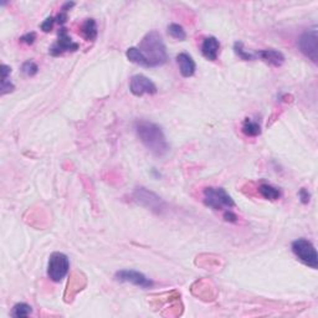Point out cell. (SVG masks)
I'll use <instances>...</instances> for the list:
<instances>
[{
    "instance_id": "obj_1",
    "label": "cell",
    "mask_w": 318,
    "mask_h": 318,
    "mask_svg": "<svg viewBox=\"0 0 318 318\" xmlns=\"http://www.w3.org/2000/svg\"><path fill=\"white\" fill-rule=\"evenodd\" d=\"M134 129L143 145L153 154L162 157L168 153L169 145L166 134L158 124L148 121H137L134 123Z\"/></svg>"
},
{
    "instance_id": "obj_2",
    "label": "cell",
    "mask_w": 318,
    "mask_h": 318,
    "mask_svg": "<svg viewBox=\"0 0 318 318\" xmlns=\"http://www.w3.org/2000/svg\"><path fill=\"white\" fill-rule=\"evenodd\" d=\"M137 48L143 56L145 67H158L164 65L168 60V53L163 37L155 30L147 32Z\"/></svg>"
},
{
    "instance_id": "obj_3",
    "label": "cell",
    "mask_w": 318,
    "mask_h": 318,
    "mask_svg": "<svg viewBox=\"0 0 318 318\" xmlns=\"http://www.w3.org/2000/svg\"><path fill=\"white\" fill-rule=\"evenodd\" d=\"M204 204L213 210H230L235 206V202L223 188L209 187L204 190Z\"/></svg>"
},
{
    "instance_id": "obj_4",
    "label": "cell",
    "mask_w": 318,
    "mask_h": 318,
    "mask_svg": "<svg viewBox=\"0 0 318 318\" xmlns=\"http://www.w3.org/2000/svg\"><path fill=\"white\" fill-rule=\"evenodd\" d=\"M292 251L296 255V258L305 263L308 267L316 268L318 267V255L316 251V247L310 240L307 239H297L292 242Z\"/></svg>"
},
{
    "instance_id": "obj_5",
    "label": "cell",
    "mask_w": 318,
    "mask_h": 318,
    "mask_svg": "<svg viewBox=\"0 0 318 318\" xmlns=\"http://www.w3.org/2000/svg\"><path fill=\"white\" fill-rule=\"evenodd\" d=\"M70 271L69 258L62 253L51 254L48 265V276L51 281L60 282Z\"/></svg>"
},
{
    "instance_id": "obj_6",
    "label": "cell",
    "mask_w": 318,
    "mask_h": 318,
    "mask_svg": "<svg viewBox=\"0 0 318 318\" xmlns=\"http://www.w3.org/2000/svg\"><path fill=\"white\" fill-rule=\"evenodd\" d=\"M133 198L134 202H137L141 206H145L148 210H152L154 213L161 214L163 211V209L166 208V202L161 198L143 187L134 189Z\"/></svg>"
},
{
    "instance_id": "obj_7",
    "label": "cell",
    "mask_w": 318,
    "mask_h": 318,
    "mask_svg": "<svg viewBox=\"0 0 318 318\" xmlns=\"http://www.w3.org/2000/svg\"><path fill=\"white\" fill-rule=\"evenodd\" d=\"M298 49L301 53L310 58L312 62H317L318 60V35L317 27L303 32L298 39Z\"/></svg>"
},
{
    "instance_id": "obj_8",
    "label": "cell",
    "mask_w": 318,
    "mask_h": 318,
    "mask_svg": "<svg viewBox=\"0 0 318 318\" xmlns=\"http://www.w3.org/2000/svg\"><path fill=\"white\" fill-rule=\"evenodd\" d=\"M79 48L80 45L71 39V36L67 32V29L66 28H61L58 30V40L51 46L49 53H50L51 56H60L63 53H69V51L70 53H75V51L79 50Z\"/></svg>"
},
{
    "instance_id": "obj_9",
    "label": "cell",
    "mask_w": 318,
    "mask_h": 318,
    "mask_svg": "<svg viewBox=\"0 0 318 318\" xmlns=\"http://www.w3.org/2000/svg\"><path fill=\"white\" fill-rule=\"evenodd\" d=\"M129 89L137 97H141L143 95H155L158 92L154 82L145 77V75H134L129 82Z\"/></svg>"
},
{
    "instance_id": "obj_10",
    "label": "cell",
    "mask_w": 318,
    "mask_h": 318,
    "mask_svg": "<svg viewBox=\"0 0 318 318\" xmlns=\"http://www.w3.org/2000/svg\"><path fill=\"white\" fill-rule=\"evenodd\" d=\"M115 279L118 282H127L134 286L142 287V289H149L153 286L152 280L147 279L142 272L136 270H119L115 275Z\"/></svg>"
},
{
    "instance_id": "obj_11",
    "label": "cell",
    "mask_w": 318,
    "mask_h": 318,
    "mask_svg": "<svg viewBox=\"0 0 318 318\" xmlns=\"http://www.w3.org/2000/svg\"><path fill=\"white\" fill-rule=\"evenodd\" d=\"M176 62H178L179 71H180V75L183 77L189 79V77H192L193 75L195 74L197 65H195V61L193 60V58L189 54H179V55L176 56Z\"/></svg>"
},
{
    "instance_id": "obj_12",
    "label": "cell",
    "mask_w": 318,
    "mask_h": 318,
    "mask_svg": "<svg viewBox=\"0 0 318 318\" xmlns=\"http://www.w3.org/2000/svg\"><path fill=\"white\" fill-rule=\"evenodd\" d=\"M220 51V42L215 36H209L204 39L202 44V56L209 61H215Z\"/></svg>"
},
{
    "instance_id": "obj_13",
    "label": "cell",
    "mask_w": 318,
    "mask_h": 318,
    "mask_svg": "<svg viewBox=\"0 0 318 318\" xmlns=\"http://www.w3.org/2000/svg\"><path fill=\"white\" fill-rule=\"evenodd\" d=\"M256 58H260L261 60L265 61L268 65L274 66V67H280L284 65L285 56L281 51L274 50V49H267V50H259L255 54Z\"/></svg>"
},
{
    "instance_id": "obj_14",
    "label": "cell",
    "mask_w": 318,
    "mask_h": 318,
    "mask_svg": "<svg viewBox=\"0 0 318 318\" xmlns=\"http://www.w3.org/2000/svg\"><path fill=\"white\" fill-rule=\"evenodd\" d=\"M81 35L86 41H95L98 35L97 24L95 19H86L81 27Z\"/></svg>"
},
{
    "instance_id": "obj_15",
    "label": "cell",
    "mask_w": 318,
    "mask_h": 318,
    "mask_svg": "<svg viewBox=\"0 0 318 318\" xmlns=\"http://www.w3.org/2000/svg\"><path fill=\"white\" fill-rule=\"evenodd\" d=\"M259 193H260V195L263 199L272 200V202L281 198V190L272 187L271 184H267V183H262V184L259 187Z\"/></svg>"
},
{
    "instance_id": "obj_16",
    "label": "cell",
    "mask_w": 318,
    "mask_h": 318,
    "mask_svg": "<svg viewBox=\"0 0 318 318\" xmlns=\"http://www.w3.org/2000/svg\"><path fill=\"white\" fill-rule=\"evenodd\" d=\"M242 133L247 137H258L261 133V127L258 122L253 121L250 118H245L244 123H242Z\"/></svg>"
},
{
    "instance_id": "obj_17",
    "label": "cell",
    "mask_w": 318,
    "mask_h": 318,
    "mask_svg": "<svg viewBox=\"0 0 318 318\" xmlns=\"http://www.w3.org/2000/svg\"><path fill=\"white\" fill-rule=\"evenodd\" d=\"M31 313H32L31 306L24 302L16 303V305L13 307V310H11V316H13L14 318L28 317V316H30Z\"/></svg>"
},
{
    "instance_id": "obj_18",
    "label": "cell",
    "mask_w": 318,
    "mask_h": 318,
    "mask_svg": "<svg viewBox=\"0 0 318 318\" xmlns=\"http://www.w3.org/2000/svg\"><path fill=\"white\" fill-rule=\"evenodd\" d=\"M168 34L173 39L179 40V41H184L187 39V32L183 29V27L179 24H171L168 27Z\"/></svg>"
},
{
    "instance_id": "obj_19",
    "label": "cell",
    "mask_w": 318,
    "mask_h": 318,
    "mask_svg": "<svg viewBox=\"0 0 318 318\" xmlns=\"http://www.w3.org/2000/svg\"><path fill=\"white\" fill-rule=\"evenodd\" d=\"M234 51L241 60L244 61H253L255 60L256 56L255 54H250L249 51H246L244 49V44L241 41H236L234 44Z\"/></svg>"
},
{
    "instance_id": "obj_20",
    "label": "cell",
    "mask_w": 318,
    "mask_h": 318,
    "mask_svg": "<svg viewBox=\"0 0 318 318\" xmlns=\"http://www.w3.org/2000/svg\"><path fill=\"white\" fill-rule=\"evenodd\" d=\"M21 71H23V74H24L25 76L32 77L39 72V66L31 60L25 61V62L23 63V66H21Z\"/></svg>"
},
{
    "instance_id": "obj_21",
    "label": "cell",
    "mask_w": 318,
    "mask_h": 318,
    "mask_svg": "<svg viewBox=\"0 0 318 318\" xmlns=\"http://www.w3.org/2000/svg\"><path fill=\"white\" fill-rule=\"evenodd\" d=\"M15 89V86L13 85V82L9 79H1V86H0V95L4 96L6 93L13 92Z\"/></svg>"
},
{
    "instance_id": "obj_22",
    "label": "cell",
    "mask_w": 318,
    "mask_h": 318,
    "mask_svg": "<svg viewBox=\"0 0 318 318\" xmlns=\"http://www.w3.org/2000/svg\"><path fill=\"white\" fill-rule=\"evenodd\" d=\"M55 23H56L55 18H54V16H49V18H46L44 21H42L40 28H41V30L44 32H50L51 30H53L54 24H55Z\"/></svg>"
},
{
    "instance_id": "obj_23",
    "label": "cell",
    "mask_w": 318,
    "mask_h": 318,
    "mask_svg": "<svg viewBox=\"0 0 318 318\" xmlns=\"http://www.w3.org/2000/svg\"><path fill=\"white\" fill-rule=\"evenodd\" d=\"M35 40H36V34L35 32H28V34L23 35L20 37V41L27 45H32L35 42Z\"/></svg>"
},
{
    "instance_id": "obj_24",
    "label": "cell",
    "mask_w": 318,
    "mask_h": 318,
    "mask_svg": "<svg viewBox=\"0 0 318 318\" xmlns=\"http://www.w3.org/2000/svg\"><path fill=\"white\" fill-rule=\"evenodd\" d=\"M298 197H300V200L302 204H308V202H310L311 194L308 193L307 189H305V188H302V189L298 192Z\"/></svg>"
},
{
    "instance_id": "obj_25",
    "label": "cell",
    "mask_w": 318,
    "mask_h": 318,
    "mask_svg": "<svg viewBox=\"0 0 318 318\" xmlns=\"http://www.w3.org/2000/svg\"><path fill=\"white\" fill-rule=\"evenodd\" d=\"M224 220L229 221V223H236L237 215L235 213H232L231 210H226L225 213H224Z\"/></svg>"
},
{
    "instance_id": "obj_26",
    "label": "cell",
    "mask_w": 318,
    "mask_h": 318,
    "mask_svg": "<svg viewBox=\"0 0 318 318\" xmlns=\"http://www.w3.org/2000/svg\"><path fill=\"white\" fill-rule=\"evenodd\" d=\"M67 19H69V16H67V13H63V11H60V13L58 14V16L55 18L56 23L60 25H63L67 21Z\"/></svg>"
},
{
    "instance_id": "obj_27",
    "label": "cell",
    "mask_w": 318,
    "mask_h": 318,
    "mask_svg": "<svg viewBox=\"0 0 318 318\" xmlns=\"http://www.w3.org/2000/svg\"><path fill=\"white\" fill-rule=\"evenodd\" d=\"M11 74V67L8 65H1V79H9Z\"/></svg>"
},
{
    "instance_id": "obj_28",
    "label": "cell",
    "mask_w": 318,
    "mask_h": 318,
    "mask_svg": "<svg viewBox=\"0 0 318 318\" xmlns=\"http://www.w3.org/2000/svg\"><path fill=\"white\" fill-rule=\"evenodd\" d=\"M74 6H75V3H72V1H71V3H70V1H67V3H65L62 5V8H61V11H63V13H67V11H69L71 8H74Z\"/></svg>"
}]
</instances>
